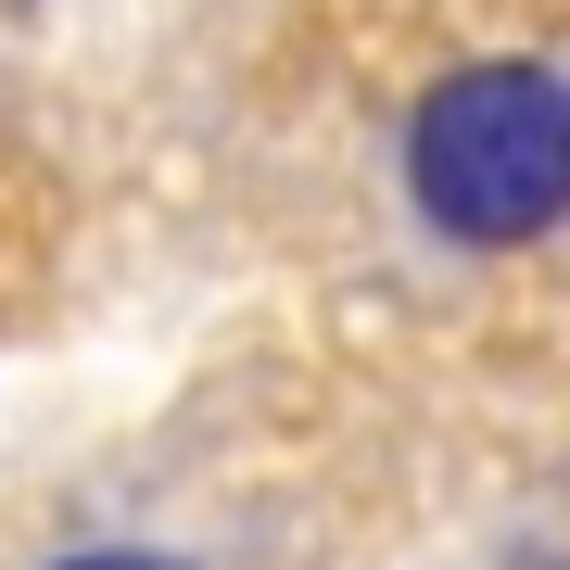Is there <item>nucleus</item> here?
<instances>
[{
    "label": "nucleus",
    "mask_w": 570,
    "mask_h": 570,
    "mask_svg": "<svg viewBox=\"0 0 570 570\" xmlns=\"http://www.w3.org/2000/svg\"><path fill=\"white\" fill-rule=\"evenodd\" d=\"M406 216L444 254H532L570 216V89L558 63L494 51L419 89L406 115Z\"/></svg>",
    "instance_id": "nucleus-1"
},
{
    "label": "nucleus",
    "mask_w": 570,
    "mask_h": 570,
    "mask_svg": "<svg viewBox=\"0 0 570 570\" xmlns=\"http://www.w3.org/2000/svg\"><path fill=\"white\" fill-rule=\"evenodd\" d=\"M39 570H190V558H165V546H63Z\"/></svg>",
    "instance_id": "nucleus-2"
},
{
    "label": "nucleus",
    "mask_w": 570,
    "mask_h": 570,
    "mask_svg": "<svg viewBox=\"0 0 570 570\" xmlns=\"http://www.w3.org/2000/svg\"><path fill=\"white\" fill-rule=\"evenodd\" d=\"M508 570H558V546H546V532H532V546H520V558H508Z\"/></svg>",
    "instance_id": "nucleus-3"
}]
</instances>
